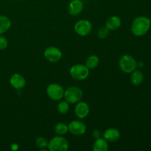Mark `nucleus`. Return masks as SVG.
Masks as SVG:
<instances>
[{"instance_id": "obj_8", "label": "nucleus", "mask_w": 151, "mask_h": 151, "mask_svg": "<svg viewBox=\"0 0 151 151\" xmlns=\"http://www.w3.org/2000/svg\"><path fill=\"white\" fill-rule=\"evenodd\" d=\"M44 55L45 58L51 63H56L61 58L62 52L57 47H50L44 50Z\"/></svg>"}, {"instance_id": "obj_22", "label": "nucleus", "mask_w": 151, "mask_h": 151, "mask_svg": "<svg viewBox=\"0 0 151 151\" xmlns=\"http://www.w3.org/2000/svg\"><path fill=\"white\" fill-rule=\"evenodd\" d=\"M109 33V29H108L106 27H102L100 29H99L98 32H97V36L100 39H105L107 38Z\"/></svg>"}, {"instance_id": "obj_3", "label": "nucleus", "mask_w": 151, "mask_h": 151, "mask_svg": "<svg viewBox=\"0 0 151 151\" xmlns=\"http://www.w3.org/2000/svg\"><path fill=\"white\" fill-rule=\"evenodd\" d=\"M83 91L77 86H71L64 91V97L66 101L69 103H77L81 101L83 97Z\"/></svg>"}, {"instance_id": "obj_13", "label": "nucleus", "mask_w": 151, "mask_h": 151, "mask_svg": "<svg viewBox=\"0 0 151 151\" xmlns=\"http://www.w3.org/2000/svg\"><path fill=\"white\" fill-rule=\"evenodd\" d=\"M103 137L107 142H114L120 138V133L116 128H108L103 133Z\"/></svg>"}, {"instance_id": "obj_5", "label": "nucleus", "mask_w": 151, "mask_h": 151, "mask_svg": "<svg viewBox=\"0 0 151 151\" xmlns=\"http://www.w3.org/2000/svg\"><path fill=\"white\" fill-rule=\"evenodd\" d=\"M69 73L72 78L77 81H83L86 79L89 75V69L86 65L76 64L71 67Z\"/></svg>"}, {"instance_id": "obj_4", "label": "nucleus", "mask_w": 151, "mask_h": 151, "mask_svg": "<svg viewBox=\"0 0 151 151\" xmlns=\"http://www.w3.org/2000/svg\"><path fill=\"white\" fill-rule=\"evenodd\" d=\"M48 149L50 151H66L69 149V142L63 137H55L49 142Z\"/></svg>"}, {"instance_id": "obj_21", "label": "nucleus", "mask_w": 151, "mask_h": 151, "mask_svg": "<svg viewBox=\"0 0 151 151\" xmlns=\"http://www.w3.org/2000/svg\"><path fill=\"white\" fill-rule=\"evenodd\" d=\"M48 140H47V138H45L44 137H38L36 139V140H35V145L39 148H46V147H48Z\"/></svg>"}, {"instance_id": "obj_14", "label": "nucleus", "mask_w": 151, "mask_h": 151, "mask_svg": "<svg viewBox=\"0 0 151 151\" xmlns=\"http://www.w3.org/2000/svg\"><path fill=\"white\" fill-rule=\"evenodd\" d=\"M121 19L118 16H113L109 17L106 22V27L109 30L117 29L121 26Z\"/></svg>"}, {"instance_id": "obj_1", "label": "nucleus", "mask_w": 151, "mask_h": 151, "mask_svg": "<svg viewBox=\"0 0 151 151\" xmlns=\"http://www.w3.org/2000/svg\"><path fill=\"white\" fill-rule=\"evenodd\" d=\"M150 26L151 22L148 18L145 16H139L133 21L131 31L136 36H143L150 30Z\"/></svg>"}, {"instance_id": "obj_7", "label": "nucleus", "mask_w": 151, "mask_h": 151, "mask_svg": "<svg viewBox=\"0 0 151 151\" xmlns=\"http://www.w3.org/2000/svg\"><path fill=\"white\" fill-rule=\"evenodd\" d=\"M92 24L91 22L86 19L80 20L75 24V31L77 34L81 36H86L91 32Z\"/></svg>"}, {"instance_id": "obj_19", "label": "nucleus", "mask_w": 151, "mask_h": 151, "mask_svg": "<svg viewBox=\"0 0 151 151\" xmlns=\"http://www.w3.org/2000/svg\"><path fill=\"white\" fill-rule=\"evenodd\" d=\"M68 131H69L68 125H66L64 123H62V122L58 123L55 127V131L58 135H64L68 132Z\"/></svg>"}, {"instance_id": "obj_25", "label": "nucleus", "mask_w": 151, "mask_h": 151, "mask_svg": "<svg viewBox=\"0 0 151 151\" xmlns=\"http://www.w3.org/2000/svg\"><path fill=\"white\" fill-rule=\"evenodd\" d=\"M10 149L12 150H17L19 149V145L17 144H13L11 145V147H10Z\"/></svg>"}, {"instance_id": "obj_20", "label": "nucleus", "mask_w": 151, "mask_h": 151, "mask_svg": "<svg viewBox=\"0 0 151 151\" xmlns=\"http://www.w3.org/2000/svg\"><path fill=\"white\" fill-rule=\"evenodd\" d=\"M69 105L67 101H61L58 105V111L61 114H65L69 111Z\"/></svg>"}, {"instance_id": "obj_17", "label": "nucleus", "mask_w": 151, "mask_h": 151, "mask_svg": "<svg viewBox=\"0 0 151 151\" xmlns=\"http://www.w3.org/2000/svg\"><path fill=\"white\" fill-rule=\"evenodd\" d=\"M11 27V22L7 16H0V35L7 32Z\"/></svg>"}, {"instance_id": "obj_9", "label": "nucleus", "mask_w": 151, "mask_h": 151, "mask_svg": "<svg viewBox=\"0 0 151 151\" xmlns=\"http://www.w3.org/2000/svg\"><path fill=\"white\" fill-rule=\"evenodd\" d=\"M69 132L75 136H81L85 134L86 132V126L83 122L81 121H72L68 125Z\"/></svg>"}, {"instance_id": "obj_11", "label": "nucleus", "mask_w": 151, "mask_h": 151, "mask_svg": "<svg viewBox=\"0 0 151 151\" xmlns=\"http://www.w3.org/2000/svg\"><path fill=\"white\" fill-rule=\"evenodd\" d=\"M83 10V3L81 0H72L69 4V11L71 16H78Z\"/></svg>"}, {"instance_id": "obj_23", "label": "nucleus", "mask_w": 151, "mask_h": 151, "mask_svg": "<svg viewBox=\"0 0 151 151\" xmlns=\"http://www.w3.org/2000/svg\"><path fill=\"white\" fill-rule=\"evenodd\" d=\"M7 45H8V41L5 37L0 35V50H3L7 48Z\"/></svg>"}, {"instance_id": "obj_16", "label": "nucleus", "mask_w": 151, "mask_h": 151, "mask_svg": "<svg viewBox=\"0 0 151 151\" xmlns=\"http://www.w3.org/2000/svg\"><path fill=\"white\" fill-rule=\"evenodd\" d=\"M131 81L133 85L139 86L142 84L144 81V75L142 72L140 70H134L131 72Z\"/></svg>"}, {"instance_id": "obj_18", "label": "nucleus", "mask_w": 151, "mask_h": 151, "mask_svg": "<svg viewBox=\"0 0 151 151\" xmlns=\"http://www.w3.org/2000/svg\"><path fill=\"white\" fill-rule=\"evenodd\" d=\"M99 58L95 55H90L86 60V66L88 69H94L98 66Z\"/></svg>"}, {"instance_id": "obj_2", "label": "nucleus", "mask_w": 151, "mask_h": 151, "mask_svg": "<svg viewBox=\"0 0 151 151\" xmlns=\"http://www.w3.org/2000/svg\"><path fill=\"white\" fill-rule=\"evenodd\" d=\"M119 69L125 73H131L137 67V62L130 55H124L119 60Z\"/></svg>"}, {"instance_id": "obj_12", "label": "nucleus", "mask_w": 151, "mask_h": 151, "mask_svg": "<svg viewBox=\"0 0 151 151\" xmlns=\"http://www.w3.org/2000/svg\"><path fill=\"white\" fill-rule=\"evenodd\" d=\"M10 83L12 86L16 89H22L26 85V81L24 78L20 74H13L10 79Z\"/></svg>"}, {"instance_id": "obj_24", "label": "nucleus", "mask_w": 151, "mask_h": 151, "mask_svg": "<svg viewBox=\"0 0 151 151\" xmlns=\"http://www.w3.org/2000/svg\"><path fill=\"white\" fill-rule=\"evenodd\" d=\"M92 136L95 139L100 138V131H98V130H94L92 133Z\"/></svg>"}, {"instance_id": "obj_10", "label": "nucleus", "mask_w": 151, "mask_h": 151, "mask_svg": "<svg viewBox=\"0 0 151 151\" xmlns=\"http://www.w3.org/2000/svg\"><path fill=\"white\" fill-rule=\"evenodd\" d=\"M89 113V106L85 102H78L75 108V114L80 119H84Z\"/></svg>"}, {"instance_id": "obj_15", "label": "nucleus", "mask_w": 151, "mask_h": 151, "mask_svg": "<svg viewBox=\"0 0 151 151\" xmlns=\"http://www.w3.org/2000/svg\"><path fill=\"white\" fill-rule=\"evenodd\" d=\"M93 150L94 151H107L109 150V144L105 139H96L93 145Z\"/></svg>"}, {"instance_id": "obj_6", "label": "nucleus", "mask_w": 151, "mask_h": 151, "mask_svg": "<svg viewBox=\"0 0 151 151\" xmlns=\"http://www.w3.org/2000/svg\"><path fill=\"white\" fill-rule=\"evenodd\" d=\"M47 93L48 97L54 101L61 100L64 95V89L58 83H51L47 86Z\"/></svg>"}]
</instances>
